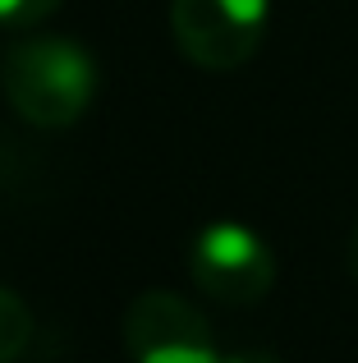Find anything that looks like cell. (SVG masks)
Returning <instances> with one entry per match:
<instances>
[{
    "instance_id": "6da1fadb",
    "label": "cell",
    "mask_w": 358,
    "mask_h": 363,
    "mask_svg": "<svg viewBox=\"0 0 358 363\" xmlns=\"http://www.w3.org/2000/svg\"><path fill=\"white\" fill-rule=\"evenodd\" d=\"M5 97L18 120L37 129H69L97 101V60L88 46L55 33H28L5 55Z\"/></svg>"
},
{
    "instance_id": "7a4b0ae2",
    "label": "cell",
    "mask_w": 358,
    "mask_h": 363,
    "mask_svg": "<svg viewBox=\"0 0 358 363\" xmlns=\"http://www.w3.org/2000/svg\"><path fill=\"white\" fill-rule=\"evenodd\" d=\"M188 276L207 299L248 308V303H262L276 285V253H271L267 235L253 230L248 221L221 216V221H207L193 230Z\"/></svg>"
},
{
    "instance_id": "3957f363",
    "label": "cell",
    "mask_w": 358,
    "mask_h": 363,
    "mask_svg": "<svg viewBox=\"0 0 358 363\" xmlns=\"http://www.w3.org/2000/svg\"><path fill=\"white\" fill-rule=\"evenodd\" d=\"M271 0H171V33L197 69L230 74L258 55Z\"/></svg>"
},
{
    "instance_id": "277c9868",
    "label": "cell",
    "mask_w": 358,
    "mask_h": 363,
    "mask_svg": "<svg viewBox=\"0 0 358 363\" xmlns=\"http://www.w3.org/2000/svg\"><path fill=\"white\" fill-rule=\"evenodd\" d=\"M129 363H225L212 322L175 290H143L125 308Z\"/></svg>"
},
{
    "instance_id": "5b68a950",
    "label": "cell",
    "mask_w": 358,
    "mask_h": 363,
    "mask_svg": "<svg viewBox=\"0 0 358 363\" xmlns=\"http://www.w3.org/2000/svg\"><path fill=\"white\" fill-rule=\"evenodd\" d=\"M33 340V313L9 285H0V363H18Z\"/></svg>"
},
{
    "instance_id": "8992f818",
    "label": "cell",
    "mask_w": 358,
    "mask_h": 363,
    "mask_svg": "<svg viewBox=\"0 0 358 363\" xmlns=\"http://www.w3.org/2000/svg\"><path fill=\"white\" fill-rule=\"evenodd\" d=\"M60 5L64 0H0V28H9V33H33V28L46 23Z\"/></svg>"
},
{
    "instance_id": "52a82bcc",
    "label": "cell",
    "mask_w": 358,
    "mask_h": 363,
    "mask_svg": "<svg viewBox=\"0 0 358 363\" xmlns=\"http://www.w3.org/2000/svg\"><path fill=\"white\" fill-rule=\"evenodd\" d=\"M225 363H280L267 350H225Z\"/></svg>"
},
{
    "instance_id": "ba28073f",
    "label": "cell",
    "mask_w": 358,
    "mask_h": 363,
    "mask_svg": "<svg viewBox=\"0 0 358 363\" xmlns=\"http://www.w3.org/2000/svg\"><path fill=\"white\" fill-rule=\"evenodd\" d=\"M345 257H350V276L358 281V225L350 230V248H345Z\"/></svg>"
}]
</instances>
